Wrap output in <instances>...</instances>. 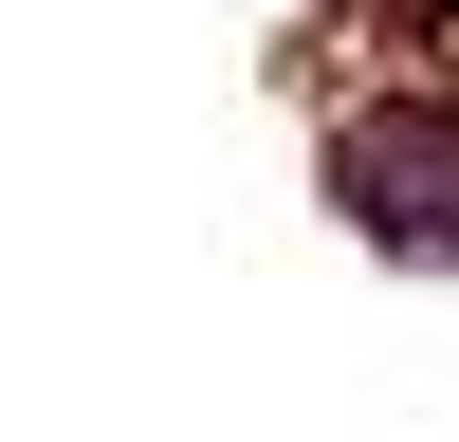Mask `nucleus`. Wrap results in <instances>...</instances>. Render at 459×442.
Wrapping results in <instances>:
<instances>
[{
	"mask_svg": "<svg viewBox=\"0 0 459 442\" xmlns=\"http://www.w3.org/2000/svg\"><path fill=\"white\" fill-rule=\"evenodd\" d=\"M350 221L404 258H459V110H368L350 129Z\"/></svg>",
	"mask_w": 459,
	"mask_h": 442,
	"instance_id": "obj_1",
	"label": "nucleus"
}]
</instances>
